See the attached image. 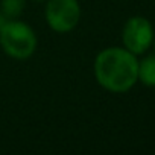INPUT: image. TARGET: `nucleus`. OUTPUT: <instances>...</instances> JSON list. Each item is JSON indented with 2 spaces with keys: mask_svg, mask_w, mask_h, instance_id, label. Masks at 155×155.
<instances>
[{
  "mask_svg": "<svg viewBox=\"0 0 155 155\" xmlns=\"http://www.w3.org/2000/svg\"><path fill=\"white\" fill-rule=\"evenodd\" d=\"M153 40V28L146 17L134 15L126 20L122 31V43L126 50H129L135 56L143 55L149 50Z\"/></svg>",
  "mask_w": 155,
  "mask_h": 155,
  "instance_id": "obj_4",
  "label": "nucleus"
},
{
  "mask_svg": "<svg viewBox=\"0 0 155 155\" xmlns=\"http://www.w3.org/2000/svg\"><path fill=\"white\" fill-rule=\"evenodd\" d=\"M44 17L52 31L67 34L81 20V5L78 0H46Z\"/></svg>",
  "mask_w": 155,
  "mask_h": 155,
  "instance_id": "obj_3",
  "label": "nucleus"
},
{
  "mask_svg": "<svg viewBox=\"0 0 155 155\" xmlns=\"http://www.w3.org/2000/svg\"><path fill=\"white\" fill-rule=\"evenodd\" d=\"M138 81L146 87H155V55L138 61Z\"/></svg>",
  "mask_w": 155,
  "mask_h": 155,
  "instance_id": "obj_5",
  "label": "nucleus"
},
{
  "mask_svg": "<svg viewBox=\"0 0 155 155\" xmlns=\"http://www.w3.org/2000/svg\"><path fill=\"white\" fill-rule=\"evenodd\" d=\"M97 84L111 93H126L138 81V59L125 47H108L94 59Z\"/></svg>",
  "mask_w": 155,
  "mask_h": 155,
  "instance_id": "obj_1",
  "label": "nucleus"
},
{
  "mask_svg": "<svg viewBox=\"0 0 155 155\" xmlns=\"http://www.w3.org/2000/svg\"><path fill=\"white\" fill-rule=\"evenodd\" d=\"M34 2H38V3H41V2H46V0H34Z\"/></svg>",
  "mask_w": 155,
  "mask_h": 155,
  "instance_id": "obj_8",
  "label": "nucleus"
},
{
  "mask_svg": "<svg viewBox=\"0 0 155 155\" xmlns=\"http://www.w3.org/2000/svg\"><path fill=\"white\" fill-rule=\"evenodd\" d=\"M152 44H153V49H155V40H153V43H152Z\"/></svg>",
  "mask_w": 155,
  "mask_h": 155,
  "instance_id": "obj_9",
  "label": "nucleus"
},
{
  "mask_svg": "<svg viewBox=\"0 0 155 155\" xmlns=\"http://www.w3.org/2000/svg\"><path fill=\"white\" fill-rule=\"evenodd\" d=\"M37 44L38 40L34 29L18 18L5 20L0 28V46L8 56L17 61L29 59L35 53Z\"/></svg>",
  "mask_w": 155,
  "mask_h": 155,
  "instance_id": "obj_2",
  "label": "nucleus"
},
{
  "mask_svg": "<svg viewBox=\"0 0 155 155\" xmlns=\"http://www.w3.org/2000/svg\"><path fill=\"white\" fill-rule=\"evenodd\" d=\"M26 6V0H2L0 2V14L5 20H17Z\"/></svg>",
  "mask_w": 155,
  "mask_h": 155,
  "instance_id": "obj_6",
  "label": "nucleus"
},
{
  "mask_svg": "<svg viewBox=\"0 0 155 155\" xmlns=\"http://www.w3.org/2000/svg\"><path fill=\"white\" fill-rule=\"evenodd\" d=\"M3 23H5V18L2 17V14H0V28H2V26H3Z\"/></svg>",
  "mask_w": 155,
  "mask_h": 155,
  "instance_id": "obj_7",
  "label": "nucleus"
}]
</instances>
